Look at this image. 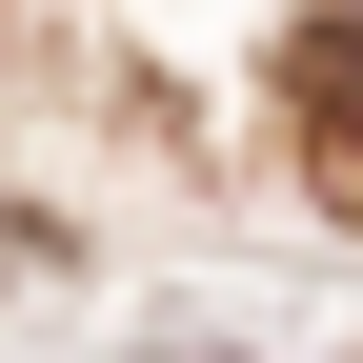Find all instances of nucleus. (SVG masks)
<instances>
[{"mask_svg":"<svg viewBox=\"0 0 363 363\" xmlns=\"http://www.w3.org/2000/svg\"><path fill=\"white\" fill-rule=\"evenodd\" d=\"M283 121H303V162H323L343 222H363V21H303L283 40Z\"/></svg>","mask_w":363,"mask_h":363,"instance_id":"1","label":"nucleus"}]
</instances>
